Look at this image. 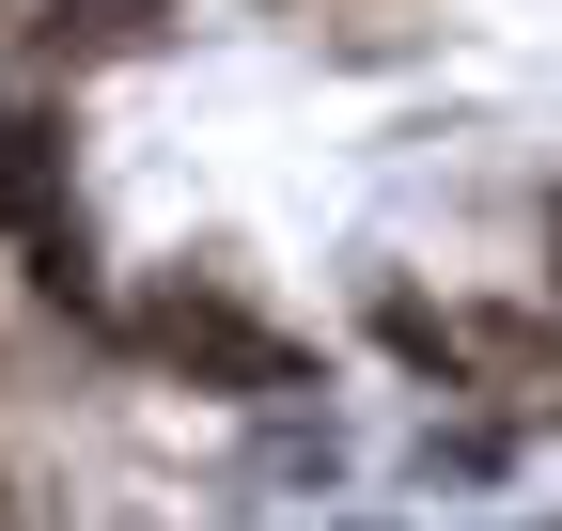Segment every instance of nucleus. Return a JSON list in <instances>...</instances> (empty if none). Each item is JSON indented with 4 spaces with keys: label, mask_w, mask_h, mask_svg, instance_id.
I'll use <instances>...</instances> for the list:
<instances>
[{
    "label": "nucleus",
    "mask_w": 562,
    "mask_h": 531,
    "mask_svg": "<svg viewBox=\"0 0 562 531\" xmlns=\"http://www.w3.org/2000/svg\"><path fill=\"white\" fill-rule=\"evenodd\" d=\"M0 531H32V516H16V500H0Z\"/></svg>",
    "instance_id": "obj_4"
},
{
    "label": "nucleus",
    "mask_w": 562,
    "mask_h": 531,
    "mask_svg": "<svg viewBox=\"0 0 562 531\" xmlns=\"http://www.w3.org/2000/svg\"><path fill=\"white\" fill-rule=\"evenodd\" d=\"M140 344H157L172 375H220V391H297V344H281V328H250L235 297H203V282H172L157 313H140Z\"/></svg>",
    "instance_id": "obj_1"
},
{
    "label": "nucleus",
    "mask_w": 562,
    "mask_h": 531,
    "mask_svg": "<svg viewBox=\"0 0 562 531\" xmlns=\"http://www.w3.org/2000/svg\"><path fill=\"white\" fill-rule=\"evenodd\" d=\"M547 266H562V188H547Z\"/></svg>",
    "instance_id": "obj_3"
},
{
    "label": "nucleus",
    "mask_w": 562,
    "mask_h": 531,
    "mask_svg": "<svg viewBox=\"0 0 562 531\" xmlns=\"http://www.w3.org/2000/svg\"><path fill=\"white\" fill-rule=\"evenodd\" d=\"M0 235L32 250L47 297H79V235H63V125H47V110H0Z\"/></svg>",
    "instance_id": "obj_2"
}]
</instances>
